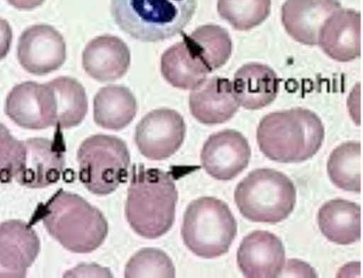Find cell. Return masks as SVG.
Returning <instances> with one entry per match:
<instances>
[{"label":"cell","instance_id":"1","mask_svg":"<svg viewBox=\"0 0 363 278\" xmlns=\"http://www.w3.org/2000/svg\"><path fill=\"white\" fill-rule=\"evenodd\" d=\"M177 202L171 175L143 165L133 167L125 216L140 236L153 240L167 233L174 224Z\"/></svg>","mask_w":363,"mask_h":278},{"label":"cell","instance_id":"2","mask_svg":"<svg viewBox=\"0 0 363 278\" xmlns=\"http://www.w3.org/2000/svg\"><path fill=\"white\" fill-rule=\"evenodd\" d=\"M325 140V127L314 112L305 108L271 112L257 129L259 150L279 163H301L315 156Z\"/></svg>","mask_w":363,"mask_h":278},{"label":"cell","instance_id":"3","mask_svg":"<svg viewBox=\"0 0 363 278\" xmlns=\"http://www.w3.org/2000/svg\"><path fill=\"white\" fill-rule=\"evenodd\" d=\"M40 218L53 239L74 253H92L108 233V221L98 208L62 190L40 210Z\"/></svg>","mask_w":363,"mask_h":278},{"label":"cell","instance_id":"4","mask_svg":"<svg viewBox=\"0 0 363 278\" xmlns=\"http://www.w3.org/2000/svg\"><path fill=\"white\" fill-rule=\"evenodd\" d=\"M196 9V0H111L116 25L131 37L146 42L181 34Z\"/></svg>","mask_w":363,"mask_h":278},{"label":"cell","instance_id":"5","mask_svg":"<svg viewBox=\"0 0 363 278\" xmlns=\"http://www.w3.org/2000/svg\"><path fill=\"white\" fill-rule=\"evenodd\" d=\"M235 201L246 219L275 224L287 219L294 210L296 190L291 178L281 172L259 168L240 182Z\"/></svg>","mask_w":363,"mask_h":278},{"label":"cell","instance_id":"6","mask_svg":"<svg viewBox=\"0 0 363 278\" xmlns=\"http://www.w3.org/2000/svg\"><path fill=\"white\" fill-rule=\"evenodd\" d=\"M238 234V223L228 205L216 197L191 202L184 214L183 241L191 253L212 260L228 253Z\"/></svg>","mask_w":363,"mask_h":278},{"label":"cell","instance_id":"7","mask_svg":"<svg viewBox=\"0 0 363 278\" xmlns=\"http://www.w3.org/2000/svg\"><path fill=\"white\" fill-rule=\"evenodd\" d=\"M79 180L96 195H108L128 180L130 152L121 139L99 134L86 139L78 151Z\"/></svg>","mask_w":363,"mask_h":278},{"label":"cell","instance_id":"8","mask_svg":"<svg viewBox=\"0 0 363 278\" xmlns=\"http://www.w3.org/2000/svg\"><path fill=\"white\" fill-rule=\"evenodd\" d=\"M186 135L184 119L177 111L161 108L146 115L136 127L138 150L152 161H164L181 149Z\"/></svg>","mask_w":363,"mask_h":278},{"label":"cell","instance_id":"9","mask_svg":"<svg viewBox=\"0 0 363 278\" xmlns=\"http://www.w3.org/2000/svg\"><path fill=\"white\" fill-rule=\"evenodd\" d=\"M24 154L14 180L28 188H45L57 183L65 167L62 138H33L23 141Z\"/></svg>","mask_w":363,"mask_h":278},{"label":"cell","instance_id":"10","mask_svg":"<svg viewBox=\"0 0 363 278\" xmlns=\"http://www.w3.org/2000/svg\"><path fill=\"white\" fill-rule=\"evenodd\" d=\"M66 57L65 40L52 25L30 26L19 37L18 61L29 74L36 76L51 74L65 64Z\"/></svg>","mask_w":363,"mask_h":278},{"label":"cell","instance_id":"11","mask_svg":"<svg viewBox=\"0 0 363 278\" xmlns=\"http://www.w3.org/2000/svg\"><path fill=\"white\" fill-rule=\"evenodd\" d=\"M5 112L18 127L28 130L55 127V98L48 82L26 81L16 85L6 98Z\"/></svg>","mask_w":363,"mask_h":278},{"label":"cell","instance_id":"12","mask_svg":"<svg viewBox=\"0 0 363 278\" xmlns=\"http://www.w3.org/2000/svg\"><path fill=\"white\" fill-rule=\"evenodd\" d=\"M251 147L246 138L235 130L212 134L201 151V164L206 173L219 181L234 180L248 167Z\"/></svg>","mask_w":363,"mask_h":278},{"label":"cell","instance_id":"13","mask_svg":"<svg viewBox=\"0 0 363 278\" xmlns=\"http://www.w3.org/2000/svg\"><path fill=\"white\" fill-rule=\"evenodd\" d=\"M41 249L35 231L20 220L0 224V277H26Z\"/></svg>","mask_w":363,"mask_h":278},{"label":"cell","instance_id":"14","mask_svg":"<svg viewBox=\"0 0 363 278\" xmlns=\"http://www.w3.org/2000/svg\"><path fill=\"white\" fill-rule=\"evenodd\" d=\"M285 248L275 234L256 231L244 238L238 251V264L247 278L279 277L285 269Z\"/></svg>","mask_w":363,"mask_h":278},{"label":"cell","instance_id":"15","mask_svg":"<svg viewBox=\"0 0 363 278\" xmlns=\"http://www.w3.org/2000/svg\"><path fill=\"white\" fill-rule=\"evenodd\" d=\"M362 14L354 9L340 8L329 16L318 35V45L330 58L349 62L362 56Z\"/></svg>","mask_w":363,"mask_h":278},{"label":"cell","instance_id":"16","mask_svg":"<svg viewBox=\"0 0 363 278\" xmlns=\"http://www.w3.org/2000/svg\"><path fill=\"white\" fill-rule=\"evenodd\" d=\"M341 8L339 0H286L282 25L295 41L314 46L318 45L319 32L326 19Z\"/></svg>","mask_w":363,"mask_h":278},{"label":"cell","instance_id":"17","mask_svg":"<svg viewBox=\"0 0 363 278\" xmlns=\"http://www.w3.org/2000/svg\"><path fill=\"white\" fill-rule=\"evenodd\" d=\"M131 64V52L123 40L101 35L86 45L82 54L85 71L96 81H114L124 77Z\"/></svg>","mask_w":363,"mask_h":278},{"label":"cell","instance_id":"18","mask_svg":"<svg viewBox=\"0 0 363 278\" xmlns=\"http://www.w3.org/2000/svg\"><path fill=\"white\" fill-rule=\"evenodd\" d=\"M239 105L233 82L226 78L208 79L189 95L193 117L204 124H224L238 112Z\"/></svg>","mask_w":363,"mask_h":278},{"label":"cell","instance_id":"19","mask_svg":"<svg viewBox=\"0 0 363 278\" xmlns=\"http://www.w3.org/2000/svg\"><path fill=\"white\" fill-rule=\"evenodd\" d=\"M233 88L240 105L248 110H258L277 98L279 79L268 65L252 62L236 71Z\"/></svg>","mask_w":363,"mask_h":278},{"label":"cell","instance_id":"20","mask_svg":"<svg viewBox=\"0 0 363 278\" xmlns=\"http://www.w3.org/2000/svg\"><path fill=\"white\" fill-rule=\"evenodd\" d=\"M319 229L332 243L350 245L361 240L362 230V207L345 199L326 202L318 214Z\"/></svg>","mask_w":363,"mask_h":278},{"label":"cell","instance_id":"21","mask_svg":"<svg viewBox=\"0 0 363 278\" xmlns=\"http://www.w3.org/2000/svg\"><path fill=\"white\" fill-rule=\"evenodd\" d=\"M161 71L163 77L172 87L183 91H194L201 87L211 74L201 57L184 39L163 52Z\"/></svg>","mask_w":363,"mask_h":278},{"label":"cell","instance_id":"22","mask_svg":"<svg viewBox=\"0 0 363 278\" xmlns=\"http://www.w3.org/2000/svg\"><path fill=\"white\" fill-rule=\"evenodd\" d=\"M138 101L129 88L110 85L96 93L94 99L96 124L108 130H122L134 120Z\"/></svg>","mask_w":363,"mask_h":278},{"label":"cell","instance_id":"23","mask_svg":"<svg viewBox=\"0 0 363 278\" xmlns=\"http://www.w3.org/2000/svg\"><path fill=\"white\" fill-rule=\"evenodd\" d=\"M48 84L55 98V127L61 130L81 124L88 112V98L83 86L71 77H59Z\"/></svg>","mask_w":363,"mask_h":278},{"label":"cell","instance_id":"24","mask_svg":"<svg viewBox=\"0 0 363 278\" xmlns=\"http://www.w3.org/2000/svg\"><path fill=\"white\" fill-rule=\"evenodd\" d=\"M183 39L201 57L212 74L224 66L231 57L233 42L225 29L216 25L199 26Z\"/></svg>","mask_w":363,"mask_h":278},{"label":"cell","instance_id":"25","mask_svg":"<svg viewBox=\"0 0 363 278\" xmlns=\"http://www.w3.org/2000/svg\"><path fill=\"white\" fill-rule=\"evenodd\" d=\"M328 172L333 184L345 191L361 193L362 190V145L347 141L330 155Z\"/></svg>","mask_w":363,"mask_h":278},{"label":"cell","instance_id":"26","mask_svg":"<svg viewBox=\"0 0 363 278\" xmlns=\"http://www.w3.org/2000/svg\"><path fill=\"white\" fill-rule=\"evenodd\" d=\"M272 0H218L220 16L238 31H249L271 14Z\"/></svg>","mask_w":363,"mask_h":278},{"label":"cell","instance_id":"27","mask_svg":"<svg viewBox=\"0 0 363 278\" xmlns=\"http://www.w3.org/2000/svg\"><path fill=\"white\" fill-rule=\"evenodd\" d=\"M175 276L172 260L164 251L155 248H146L135 253L128 261L125 270L126 278H172Z\"/></svg>","mask_w":363,"mask_h":278},{"label":"cell","instance_id":"28","mask_svg":"<svg viewBox=\"0 0 363 278\" xmlns=\"http://www.w3.org/2000/svg\"><path fill=\"white\" fill-rule=\"evenodd\" d=\"M23 154V141L13 137L8 128L0 122V182L8 183L14 180Z\"/></svg>","mask_w":363,"mask_h":278},{"label":"cell","instance_id":"29","mask_svg":"<svg viewBox=\"0 0 363 278\" xmlns=\"http://www.w3.org/2000/svg\"><path fill=\"white\" fill-rule=\"evenodd\" d=\"M13 31L5 19L0 18V61L9 54L11 48Z\"/></svg>","mask_w":363,"mask_h":278},{"label":"cell","instance_id":"30","mask_svg":"<svg viewBox=\"0 0 363 278\" xmlns=\"http://www.w3.org/2000/svg\"><path fill=\"white\" fill-rule=\"evenodd\" d=\"M6 1L19 10H33L43 5L45 0H6Z\"/></svg>","mask_w":363,"mask_h":278}]
</instances>
